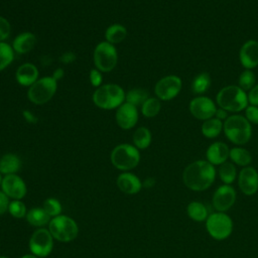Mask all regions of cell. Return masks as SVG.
<instances>
[{"instance_id":"1","label":"cell","mask_w":258,"mask_h":258,"mask_svg":"<svg viewBox=\"0 0 258 258\" xmlns=\"http://www.w3.org/2000/svg\"><path fill=\"white\" fill-rule=\"evenodd\" d=\"M217 170L208 160L199 159L188 165L182 171V182L190 190L203 191L208 189L215 181Z\"/></svg>"},{"instance_id":"2","label":"cell","mask_w":258,"mask_h":258,"mask_svg":"<svg viewBox=\"0 0 258 258\" xmlns=\"http://www.w3.org/2000/svg\"><path fill=\"white\" fill-rule=\"evenodd\" d=\"M126 93L117 84H105L100 86L93 93L94 104L104 110L117 109L125 102Z\"/></svg>"},{"instance_id":"3","label":"cell","mask_w":258,"mask_h":258,"mask_svg":"<svg viewBox=\"0 0 258 258\" xmlns=\"http://www.w3.org/2000/svg\"><path fill=\"white\" fill-rule=\"evenodd\" d=\"M225 136L236 145L246 144L252 136L250 122L241 115L229 116L223 123Z\"/></svg>"},{"instance_id":"4","label":"cell","mask_w":258,"mask_h":258,"mask_svg":"<svg viewBox=\"0 0 258 258\" xmlns=\"http://www.w3.org/2000/svg\"><path fill=\"white\" fill-rule=\"evenodd\" d=\"M217 104L227 112H240L248 106V95L239 86H226L216 97Z\"/></svg>"},{"instance_id":"5","label":"cell","mask_w":258,"mask_h":258,"mask_svg":"<svg viewBox=\"0 0 258 258\" xmlns=\"http://www.w3.org/2000/svg\"><path fill=\"white\" fill-rule=\"evenodd\" d=\"M110 158L115 168L121 171H129L138 165L140 152L134 145L122 143L113 148Z\"/></svg>"},{"instance_id":"6","label":"cell","mask_w":258,"mask_h":258,"mask_svg":"<svg viewBox=\"0 0 258 258\" xmlns=\"http://www.w3.org/2000/svg\"><path fill=\"white\" fill-rule=\"evenodd\" d=\"M48 231L53 239L59 242H72L79 234V226L77 222L66 215H58L51 218L48 223Z\"/></svg>"},{"instance_id":"7","label":"cell","mask_w":258,"mask_h":258,"mask_svg":"<svg viewBox=\"0 0 258 258\" xmlns=\"http://www.w3.org/2000/svg\"><path fill=\"white\" fill-rule=\"evenodd\" d=\"M205 223L208 234L217 241L228 239L234 230L232 218L224 212L211 213Z\"/></svg>"},{"instance_id":"8","label":"cell","mask_w":258,"mask_h":258,"mask_svg":"<svg viewBox=\"0 0 258 258\" xmlns=\"http://www.w3.org/2000/svg\"><path fill=\"white\" fill-rule=\"evenodd\" d=\"M56 90L57 82L52 77H43L28 88L27 98L34 105H43L52 99Z\"/></svg>"},{"instance_id":"9","label":"cell","mask_w":258,"mask_h":258,"mask_svg":"<svg viewBox=\"0 0 258 258\" xmlns=\"http://www.w3.org/2000/svg\"><path fill=\"white\" fill-rule=\"evenodd\" d=\"M93 59L96 69L102 73H109L115 69L118 62V53L114 44L108 41L98 43L94 49Z\"/></svg>"},{"instance_id":"10","label":"cell","mask_w":258,"mask_h":258,"mask_svg":"<svg viewBox=\"0 0 258 258\" xmlns=\"http://www.w3.org/2000/svg\"><path fill=\"white\" fill-rule=\"evenodd\" d=\"M28 248L30 253L38 258L47 257L53 249V238L48 229H36L29 238Z\"/></svg>"},{"instance_id":"11","label":"cell","mask_w":258,"mask_h":258,"mask_svg":"<svg viewBox=\"0 0 258 258\" xmlns=\"http://www.w3.org/2000/svg\"><path fill=\"white\" fill-rule=\"evenodd\" d=\"M182 82L179 77L169 75L161 78L154 87L156 98L161 101H169L175 98L181 90Z\"/></svg>"},{"instance_id":"12","label":"cell","mask_w":258,"mask_h":258,"mask_svg":"<svg viewBox=\"0 0 258 258\" xmlns=\"http://www.w3.org/2000/svg\"><path fill=\"white\" fill-rule=\"evenodd\" d=\"M237 199V191L231 184H222L216 188L213 194L212 204L216 212L229 211L235 204Z\"/></svg>"},{"instance_id":"13","label":"cell","mask_w":258,"mask_h":258,"mask_svg":"<svg viewBox=\"0 0 258 258\" xmlns=\"http://www.w3.org/2000/svg\"><path fill=\"white\" fill-rule=\"evenodd\" d=\"M0 186L1 190L12 200H22L27 192L26 183L18 174L4 175Z\"/></svg>"},{"instance_id":"14","label":"cell","mask_w":258,"mask_h":258,"mask_svg":"<svg viewBox=\"0 0 258 258\" xmlns=\"http://www.w3.org/2000/svg\"><path fill=\"white\" fill-rule=\"evenodd\" d=\"M217 107L214 101L208 97L200 96L194 98L189 103V112L198 120H208L216 114Z\"/></svg>"},{"instance_id":"15","label":"cell","mask_w":258,"mask_h":258,"mask_svg":"<svg viewBox=\"0 0 258 258\" xmlns=\"http://www.w3.org/2000/svg\"><path fill=\"white\" fill-rule=\"evenodd\" d=\"M239 189L245 196L251 197L258 191V171L253 166L243 167L237 176Z\"/></svg>"},{"instance_id":"16","label":"cell","mask_w":258,"mask_h":258,"mask_svg":"<svg viewBox=\"0 0 258 258\" xmlns=\"http://www.w3.org/2000/svg\"><path fill=\"white\" fill-rule=\"evenodd\" d=\"M115 120L117 125L124 130H129L133 128L138 121L137 107L127 102H124L121 106L117 108Z\"/></svg>"},{"instance_id":"17","label":"cell","mask_w":258,"mask_h":258,"mask_svg":"<svg viewBox=\"0 0 258 258\" xmlns=\"http://www.w3.org/2000/svg\"><path fill=\"white\" fill-rule=\"evenodd\" d=\"M239 59L247 70L256 68L258 66V41L254 39L247 40L240 48Z\"/></svg>"},{"instance_id":"18","label":"cell","mask_w":258,"mask_h":258,"mask_svg":"<svg viewBox=\"0 0 258 258\" xmlns=\"http://www.w3.org/2000/svg\"><path fill=\"white\" fill-rule=\"evenodd\" d=\"M116 183L118 188L126 195H136L143 186L139 177L130 171H123L120 173L117 177Z\"/></svg>"},{"instance_id":"19","label":"cell","mask_w":258,"mask_h":258,"mask_svg":"<svg viewBox=\"0 0 258 258\" xmlns=\"http://www.w3.org/2000/svg\"><path fill=\"white\" fill-rule=\"evenodd\" d=\"M230 148L228 145L224 142L217 141L212 143L207 151H206V160H208L211 164L215 165H221L222 163L226 162L229 158Z\"/></svg>"},{"instance_id":"20","label":"cell","mask_w":258,"mask_h":258,"mask_svg":"<svg viewBox=\"0 0 258 258\" xmlns=\"http://www.w3.org/2000/svg\"><path fill=\"white\" fill-rule=\"evenodd\" d=\"M39 72L37 68L31 62H25L18 67L15 73V79L17 83L22 87H30L39 78Z\"/></svg>"},{"instance_id":"21","label":"cell","mask_w":258,"mask_h":258,"mask_svg":"<svg viewBox=\"0 0 258 258\" xmlns=\"http://www.w3.org/2000/svg\"><path fill=\"white\" fill-rule=\"evenodd\" d=\"M36 43V36L32 32H22L18 34L12 41V48L14 52L25 54L32 50Z\"/></svg>"},{"instance_id":"22","label":"cell","mask_w":258,"mask_h":258,"mask_svg":"<svg viewBox=\"0 0 258 258\" xmlns=\"http://www.w3.org/2000/svg\"><path fill=\"white\" fill-rule=\"evenodd\" d=\"M21 167V160L14 153H6L0 157V172L2 175L16 174Z\"/></svg>"},{"instance_id":"23","label":"cell","mask_w":258,"mask_h":258,"mask_svg":"<svg viewBox=\"0 0 258 258\" xmlns=\"http://www.w3.org/2000/svg\"><path fill=\"white\" fill-rule=\"evenodd\" d=\"M186 214L188 218L195 222H206L211 213L204 203L192 201L186 206Z\"/></svg>"},{"instance_id":"24","label":"cell","mask_w":258,"mask_h":258,"mask_svg":"<svg viewBox=\"0 0 258 258\" xmlns=\"http://www.w3.org/2000/svg\"><path fill=\"white\" fill-rule=\"evenodd\" d=\"M26 221L33 227L43 228V226L48 225L51 218L46 214L42 207L31 208L26 214Z\"/></svg>"},{"instance_id":"25","label":"cell","mask_w":258,"mask_h":258,"mask_svg":"<svg viewBox=\"0 0 258 258\" xmlns=\"http://www.w3.org/2000/svg\"><path fill=\"white\" fill-rule=\"evenodd\" d=\"M127 36V30L125 26L115 23L107 27L105 31V39L111 44H117L122 42Z\"/></svg>"},{"instance_id":"26","label":"cell","mask_w":258,"mask_h":258,"mask_svg":"<svg viewBox=\"0 0 258 258\" xmlns=\"http://www.w3.org/2000/svg\"><path fill=\"white\" fill-rule=\"evenodd\" d=\"M229 158L231 159V161L234 164L242 166V167L249 166L251 161H252L251 153L243 147H233V148H231L230 153H229Z\"/></svg>"},{"instance_id":"27","label":"cell","mask_w":258,"mask_h":258,"mask_svg":"<svg viewBox=\"0 0 258 258\" xmlns=\"http://www.w3.org/2000/svg\"><path fill=\"white\" fill-rule=\"evenodd\" d=\"M151 132L148 128L141 126L138 127L132 136V140H133V145L137 148V149H146L150 143H151Z\"/></svg>"},{"instance_id":"28","label":"cell","mask_w":258,"mask_h":258,"mask_svg":"<svg viewBox=\"0 0 258 258\" xmlns=\"http://www.w3.org/2000/svg\"><path fill=\"white\" fill-rule=\"evenodd\" d=\"M218 175L224 184H232L238 176L235 164L232 161H226L222 163L219 165Z\"/></svg>"},{"instance_id":"29","label":"cell","mask_w":258,"mask_h":258,"mask_svg":"<svg viewBox=\"0 0 258 258\" xmlns=\"http://www.w3.org/2000/svg\"><path fill=\"white\" fill-rule=\"evenodd\" d=\"M223 131V122L216 117L205 120L202 125V133L207 138H216Z\"/></svg>"},{"instance_id":"30","label":"cell","mask_w":258,"mask_h":258,"mask_svg":"<svg viewBox=\"0 0 258 258\" xmlns=\"http://www.w3.org/2000/svg\"><path fill=\"white\" fill-rule=\"evenodd\" d=\"M149 98L148 92L142 88H134L129 90L125 95V102L134 105L135 107L141 106Z\"/></svg>"},{"instance_id":"31","label":"cell","mask_w":258,"mask_h":258,"mask_svg":"<svg viewBox=\"0 0 258 258\" xmlns=\"http://www.w3.org/2000/svg\"><path fill=\"white\" fill-rule=\"evenodd\" d=\"M161 109V103L158 98L149 97L142 105H141V113L146 118L155 117Z\"/></svg>"},{"instance_id":"32","label":"cell","mask_w":258,"mask_h":258,"mask_svg":"<svg viewBox=\"0 0 258 258\" xmlns=\"http://www.w3.org/2000/svg\"><path fill=\"white\" fill-rule=\"evenodd\" d=\"M211 87V76L208 73L199 74L192 81L191 90L195 94L201 95L206 93Z\"/></svg>"},{"instance_id":"33","label":"cell","mask_w":258,"mask_h":258,"mask_svg":"<svg viewBox=\"0 0 258 258\" xmlns=\"http://www.w3.org/2000/svg\"><path fill=\"white\" fill-rule=\"evenodd\" d=\"M14 50L7 42H0V72L5 70L14 59Z\"/></svg>"},{"instance_id":"34","label":"cell","mask_w":258,"mask_h":258,"mask_svg":"<svg viewBox=\"0 0 258 258\" xmlns=\"http://www.w3.org/2000/svg\"><path fill=\"white\" fill-rule=\"evenodd\" d=\"M256 85L255 74L251 70H245L238 79V86L244 91H250Z\"/></svg>"},{"instance_id":"35","label":"cell","mask_w":258,"mask_h":258,"mask_svg":"<svg viewBox=\"0 0 258 258\" xmlns=\"http://www.w3.org/2000/svg\"><path fill=\"white\" fill-rule=\"evenodd\" d=\"M42 208L50 218H54V217L60 215L61 209H62L60 202L55 198L46 199L43 202Z\"/></svg>"},{"instance_id":"36","label":"cell","mask_w":258,"mask_h":258,"mask_svg":"<svg viewBox=\"0 0 258 258\" xmlns=\"http://www.w3.org/2000/svg\"><path fill=\"white\" fill-rule=\"evenodd\" d=\"M27 209L26 206L21 200H12L10 202L9 208H8V213L15 219H22L26 217L27 214Z\"/></svg>"},{"instance_id":"37","label":"cell","mask_w":258,"mask_h":258,"mask_svg":"<svg viewBox=\"0 0 258 258\" xmlns=\"http://www.w3.org/2000/svg\"><path fill=\"white\" fill-rule=\"evenodd\" d=\"M11 34L10 22L3 16H0V42H5Z\"/></svg>"},{"instance_id":"38","label":"cell","mask_w":258,"mask_h":258,"mask_svg":"<svg viewBox=\"0 0 258 258\" xmlns=\"http://www.w3.org/2000/svg\"><path fill=\"white\" fill-rule=\"evenodd\" d=\"M89 79H90V83L93 87H95L96 89L99 88L100 86H102L103 83V76H102V72H100L98 69H92L90 71L89 74Z\"/></svg>"},{"instance_id":"39","label":"cell","mask_w":258,"mask_h":258,"mask_svg":"<svg viewBox=\"0 0 258 258\" xmlns=\"http://www.w3.org/2000/svg\"><path fill=\"white\" fill-rule=\"evenodd\" d=\"M245 118L253 124H258V106H247L245 109Z\"/></svg>"},{"instance_id":"40","label":"cell","mask_w":258,"mask_h":258,"mask_svg":"<svg viewBox=\"0 0 258 258\" xmlns=\"http://www.w3.org/2000/svg\"><path fill=\"white\" fill-rule=\"evenodd\" d=\"M9 205H10L9 197L6 194H4L2 190H0V215H3L6 212H8Z\"/></svg>"},{"instance_id":"41","label":"cell","mask_w":258,"mask_h":258,"mask_svg":"<svg viewBox=\"0 0 258 258\" xmlns=\"http://www.w3.org/2000/svg\"><path fill=\"white\" fill-rule=\"evenodd\" d=\"M248 102L250 105L258 106V84L255 85L248 94Z\"/></svg>"},{"instance_id":"42","label":"cell","mask_w":258,"mask_h":258,"mask_svg":"<svg viewBox=\"0 0 258 258\" xmlns=\"http://www.w3.org/2000/svg\"><path fill=\"white\" fill-rule=\"evenodd\" d=\"M76 58H77V55L73 51H66L60 55L59 60H60V62H62L64 64H70V63L74 62L76 60Z\"/></svg>"},{"instance_id":"43","label":"cell","mask_w":258,"mask_h":258,"mask_svg":"<svg viewBox=\"0 0 258 258\" xmlns=\"http://www.w3.org/2000/svg\"><path fill=\"white\" fill-rule=\"evenodd\" d=\"M22 116H23L24 120L29 124H33V123L37 122V117L32 112H30L28 110H23L22 111Z\"/></svg>"},{"instance_id":"44","label":"cell","mask_w":258,"mask_h":258,"mask_svg":"<svg viewBox=\"0 0 258 258\" xmlns=\"http://www.w3.org/2000/svg\"><path fill=\"white\" fill-rule=\"evenodd\" d=\"M214 117H216V118H218L219 120L222 121V120H226L229 116H228V112L226 110H224L222 108H219V109H217L216 114H215Z\"/></svg>"},{"instance_id":"45","label":"cell","mask_w":258,"mask_h":258,"mask_svg":"<svg viewBox=\"0 0 258 258\" xmlns=\"http://www.w3.org/2000/svg\"><path fill=\"white\" fill-rule=\"evenodd\" d=\"M51 77L57 82V81L61 80V79L64 77V71H63L62 69H60V68H57V69H55V70L53 71Z\"/></svg>"},{"instance_id":"46","label":"cell","mask_w":258,"mask_h":258,"mask_svg":"<svg viewBox=\"0 0 258 258\" xmlns=\"http://www.w3.org/2000/svg\"><path fill=\"white\" fill-rule=\"evenodd\" d=\"M154 184V179L151 178V177H148L145 179V181L142 183V185L146 186V187H149V186H152Z\"/></svg>"},{"instance_id":"47","label":"cell","mask_w":258,"mask_h":258,"mask_svg":"<svg viewBox=\"0 0 258 258\" xmlns=\"http://www.w3.org/2000/svg\"><path fill=\"white\" fill-rule=\"evenodd\" d=\"M20 258H38L37 256H35V255H33V254H25V255H23V256H21Z\"/></svg>"},{"instance_id":"48","label":"cell","mask_w":258,"mask_h":258,"mask_svg":"<svg viewBox=\"0 0 258 258\" xmlns=\"http://www.w3.org/2000/svg\"><path fill=\"white\" fill-rule=\"evenodd\" d=\"M2 178H3V175H2L1 172H0V185H1V182H2Z\"/></svg>"},{"instance_id":"49","label":"cell","mask_w":258,"mask_h":258,"mask_svg":"<svg viewBox=\"0 0 258 258\" xmlns=\"http://www.w3.org/2000/svg\"><path fill=\"white\" fill-rule=\"evenodd\" d=\"M0 258H9V257H7V256H3V255H1V256H0Z\"/></svg>"}]
</instances>
